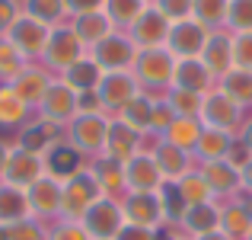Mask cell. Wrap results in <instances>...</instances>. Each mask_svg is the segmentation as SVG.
<instances>
[{"instance_id":"1","label":"cell","mask_w":252,"mask_h":240,"mask_svg":"<svg viewBox=\"0 0 252 240\" xmlns=\"http://www.w3.org/2000/svg\"><path fill=\"white\" fill-rule=\"evenodd\" d=\"M172 71H176V58L169 55L166 48H141L134 58V74L137 86L150 96H163V93L172 86Z\"/></svg>"},{"instance_id":"2","label":"cell","mask_w":252,"mask_h":240,"mask_svg":"<svg viewBox=\"0 0 252 240\" xmlns=\"http://www.w3.org/2000/svg\"><path fill=\"white\" fill-rule=\"evenodd\" d=\"M99 199H102V189L96 183V173L86 166L61 186V218L64 221H83V215Z\"/></svg>"},{"instance_id":"3","label":"cell","mask_w":252,"mask_h":240,"mask_svg":"<svg viewBox=\"0 0 252 240\" xmlns=\"http://www.w3.org/2000/svg\"><path fill=\"white\" fill-rule=\"evenodd\" d=\"M109 116H77L74 122L64 128V138L74 144L86 160L102 157L105 151V135H109Z\"/></svg>"},{"instance_id":"4","label":"cell","mask_w":252,"mask_h":240,"mask_svg":"<svg viewBox=\"0 0 252 240\" xmlns=\"http://www.w3.org/2000/svg\"><path fill=\"white\" fill-rule=\"evenodd\" d=\"M83 55H86L83 42L74 36V29H70L67 23H61V26H55V29H51V39H48V45H45L42 64H45V68H48L55 77H61L64 71H67L70 64H77Z\"/></svg>"},{"instance_id":"5","label":"cell","mask_w":252,"mask_h":240,"mask_svg":"<svg viewBox=\"0 0 252 240\" xmlns=\"http://www.w3.org/2000/svg\"><path fill=\"white\" fill-rule=\"evenodd\" d=\"M249 112L243 109L240 103H233V99L227 96V93L220 90V86H214V90L204 93V103H201V125H208V128H220V131H240V125L246 122Z\"/></svg>"},{"instance_id":"6","label":"cell","mask_w":252,"mask_h":240,"mask_svg":"<svg viewBox=\"0 0 252 240\" xmlns=\"http://www.w3.org/2000/svg\"><path fill=\"white\" fill-rule=\"evenodd\" d=\"M86 55H90L93 61L105 71V74H118V71H131V68H134L137 45L131 42L128 32H118L115 29L109 39H102V42H99L96 48H90Z\"/></svg>"},{"instance_id":"7","label":"cell","mask_w":252,"mask_h":240,"mask_svg":"<svg viewBox=\"0 0 252 240\" xmlns=\"http://www.w3.org/2000/svg\"><path fill=\"white\" fill-rule=\"evenodd\" d=\"M83 228L93 240H115L118 231L125 228V211H122V199H109L102 196L90 211L83 215Z\"/></svg>"},{"instance_id":"8","label":"cell","mask_w":252,"mask_h":240,"mask_svg":"<svg viewBox=\"0 0 252 240\" xmlns=\"http://www.w3.org/2000/svg\"><path fill=\"white\" fill-rule=\"evenodd\" d=\"M137 93H144V90L137 86V80H134V74H131V71L105 74L102 83L96 86V96H99V103H102V109H105V116H109V119H115L118 112H122L125 106H128L131 99L137 96Z\"/></svg>"},{"instance_id":"9","label":"cell","mask_w":252,"mask_h":240,"mask_svg":"<svg viewBox=\"0 0 252 240\" xmlns=\"http://www.w3.org/2000/svg\"><path fill=\"white\" fill-rule=\"evenodd\" d=\"M3 39H10V42L16 45V48L23 51L26 58H29V61H42L45 45H48V39H51V26L38 23V19L29 16V13H23V16L13 23V29L6 32Z\"/></svg>"},{"instance_id":"10","label":"cell","mask_w":252,"mask_h":240,"mask_svg":"<svg viewBox=\"0 0 252 240\" xmlns=\"http://www.w3.org/2000/svg\"><path fill=\"white\" fill-rule=\"evenodd\" d=\"M208 39H211L208 26H201L198 19H182V23H172L169 26L166 51H169L172 58H201Z\"/></svg>"},{"instance_id":"11","label":"cell","mask_w":252,"mask_h":240,"mask_svg":"<svg viewBox=\"0 0 252 240\" xmlns=\"http://www.w3.org/2000/svg\"><path fill=\"white\" fill-rule=\"evenodd\" d=\"M201 170L204 183L211 186L217 202H230V199L243 196V179H240V166H233L227 157L223 160H204V163H195Z\"/></svg>"},{"instance_id":"12","label":"cell","mask_w":252,"mask_h":240,"mask_svg":"<svg viewBox=\"0 0 252 240\" xmlns=\"http://www.w3.org/2000/svg\"><path fill=\"white\" fill-rule=\"evenodd\" d=\"M42 166H45V176L58 179V183H67L70 176H77L80 170L90 166V160H86L67 138H61L58 144H51V148L42 154Z\"/></svg>"},{"instance_id":"13","label":"cell","mask_w":252,"mask_h":240,"mask_svg":"<svg viewBox=\"0 0 252 240\" xmlns=\"http://www.w3.org/2000/svg\"><path fill=\"white\" fill-rule=\"evenodd\" d=\"M122 211H125V224H137V228H150V231H160L166 224L157 192H128L122 199Z\"/></svg>"},{"instance_id":"14","label":"cell","mask_w":252,"mask_h":240,"mask_svg":"<svg viewBox=\"0 0 252 240\" xmlns=\"http://www.w3.org/2000/svg\"><path fill=\"white\" fill-rule=\"evenodd\" d=\"M35 112H38V116H45L48 122L67 128V125L77 119V93L70 90L61 77H55V83L48 86V93H45V99L38 103Z\"/></svg>"},{"instance_id":"15","label":"cell","mask_w":252,"mask_h":240,"mask_svg":"<svg viewBox=\"0 0 252 240\" xmlns=\"http://www.w3.org/2000/svg\"><path fill=\"white\" fill-rule=\"evenodd\" d=\"M169 26L172 23L163 16L160 10H157V6H147V10L131 23L128 36H131V42L137 45V51H141V48H166Z\"/></svg>"},{"instance_id":"16","label":"cell","mask_w":252,"mask_h":240,"mask_svg":"<svg viewBox=\"0 0 252 240\" xmlns=\"http://www.w3.org/2000/svg\"><path fill=\"white\" fill-rule=\"evenodd\" d=\"M61 186L64 183H58V179L42 176L26 189L32 218H38V221H45V224H51V221L61 218Z\"/></svg>"},{"instance_id":"17","label":"cell","mask_w":252,"mask_h":240,"mask_svg":"<svg viewBox=\"0 0 252 240\" xmlns=\"http://www.w3.org/2000/svg\"><path fill=\"white\" fill-rule=\"evenodd\" d=\"M51 83H55V74H51L42 61H29L16 77L10 80V86L16 90V96L23 99L26 106H32V109H38V103L45 99V93H48Z\"/></svg>"},{"instance_id":"18","label":"cell","mask_w":252,"mask_h":240,"mask_svg":"<svg viewBox=\"0 0 252 240\" xmlns=\"http://www.w3.org/2000/svg\"><path fill=\"white\" fill-rule=\"evenodd\" d=\"M61 138H64V128H61V125L48 122L45 116H38V112H35V116H32L29 122L16 131V141H13V144H19V148H26V151H32V154L42 157L45 151H48L51 144H58Z\"/></svg>"},{"instance_id":"19","label":"cell","mask_w":252,"mask_h":240,"mask_svg":"<svg viewBox=\"0 0 252 240\" xmlns=\"http://www.w3.org/2000/svg\"><path fill=\"white\" fill-rule=\"evenodd\" d=\"M45 176V166H42V157L32 154V151L13 144L10 151V160H6V173H3V183L6 186H16V189H29L35 179Z\"/></svg>"},{"instance_id":"20","label":"cell","mask_w":252,"mask_h":240,"mask_svg":"<svg viewBox=\"0 0 252 240\" xmlns=\"http://www.w3.org/2000/svg\"><path fill=\"white\" fill-rule=\"evenodd\" d=\"M166 183L157 166L154 154H134L125 163V189L128 192H160V186Z\"/></svg>"},{"instance_id":"21","label":"cell","mask_w":252,"mask_h":240,"mask_svg":"<svg viewBox=\"0 0 252 240\" xmlns=\"http://www.w3.org/2000/svg\"><path fill=\"white\" fill-rule=\"evenodd\" d=\"M141 131H134L131 125H125L122 119H112L109 122V135H105V151L102 157L118 160V163H128L134 154H141Z\"/></svg>"},{"instance_id":"22","label":"cell","mask_w":252,"mask_h":240,"mask_svg":"<svg viewBox=\"0 0 252 240\" xmlns=\"http://www.w3.org/2000/svg\"><path fill=\"white\" fill-rule=\"evenodd\" d=\"M201 64L211 71L214 80H220L227 71L236 68V64H233V36H230L227 29L211 32L208 45H204V51H201Z\"/></svg>"},{"instance_id":"23","label":"cell","mask_w":252,"mask_h":240,"mask_svg":"<svg viewBox=\"0 0 252 240\" xmlns=\"http://www.w3.org/2000/svg\"><path fill=\"white\" fill-rule=\"evenodd\" d=\"M172 86L191 93H208L217 86L211 71L201 64V58H176V71H172Z\"/></svg>"},{"instance_id":"24","label":"cell","mask_w":252,"mask_h":240,"mask_svg":"<svg viewBox=\"0 0 252 240\" xmlns=\"http://www.w3.org/2000/svg\"><path fill=\"white\" fill-rule=\"evenodd\" d=\"M67 26L74 29V36L83 42V48H86V51L96 48L102 39H109L112 32H115L112 19L105 16L102 10H99V13H83V16H70V19H67Z\"/></svg>"},{"instance_id":"25","label":"cell","mask_w":252,"mask_h":240,"mask_svg":"<svg viewBox=\"0 0 252 240\" xmlns=\"http://www.w3.org/2000/svg\"><path fill=\"white\" fill-rule=\"evenodd\" d=\"M220 231L233 240H246L252 231V208L246 196H236L230 202H220Z\"/></svg>"},{"instance_id":"26","label":"cell","mask_w":252,"mask_h":240,"mask_svg":"<svg viewBox=\"0 0 252 240\" xmlns=\"http://www.w3.org/2000/svg\"><path fill=\"white\" fill-rule=\"evenodd\" d=\"M32 116L35 109L26 106L10 83H0V131H19Z\"/></svg>"},{"instance_id":"27","label":"cell","mask_w":252,"mask_h":240,"mask_svg":"<svg viewBox=\"0 0 252 240\" xmlns=\"http://www.w3.org/2000/svg\"><path fill=\"white\" fill-rule=\"evenodd\" d=\"M220 228V202H204V205H191L189 211H185L182 224H179V231H182L185 237H201V234H211V231Z\"/></svg>"},{"instance_id":"28","label":"cell","mask_w":252,"mask_h":240,"mask_svg":"<svg viewBox=\"0 0 252 240\" xmlns=\"http://www.w3.org/2000/svg\"><path fill=\"white\" fill-rule=\"evenodd\" d=\"M90 170L96 173V183L102 189V196H109V199L128 196V189H125V163L109 160V157H96V160H90Z\"/></svg>"},{"instance_id":"29","label":"cell","mask_w":252,"mask_h":240,"mask_svg":"<svg viewBox=\"0 0 252 240\" xmlns=\"http://www.w3.org/2000/svg\"><path fill=\"white\" fill-rule=\"evenodd\" d=\"M236 141L233 131H220V128H208L204 125L201 135H198V144H195V163H204V160H223L230 151V144Z\"/></svg>"},{"instance_id":"30","label":"cell","mask_w":252,"mask_h":240,"mask_svg":"<svg viewBox=\"0 0 252 240\" xmlns=\"http://www.w3.org/2000/svg\"><path fill=\"white\" fill-rule=\"evenodd\" d=\"M102 77H105V71L99 68L96 61H93L90 55H83L77 64H70L67 71L61 74V80L70 86L74 93H93L99 83H102Z\"/></svg>"},{"instance_id":"31","label":"cell","mask_w":252,"mask_h":240,"mask_svg":"<svg viewBox=\"0 0 252 240\" xmlns=\"http://www.w3.org/2000/svg\"><path fill=\"white\" fill-rule=\"evenodd\" d=\"M23 218H32L26 189L0 183V224H3V228H13V224L23 221Z\"/></svg>"},{"instance_id":"32","label":"cell","mask_w":252,"mask_h":240,"mask_svg":"<svg viewBox=\"0 0 252 240\" xmlns=\"http://www.w3.org/2000/svg\"><path fill=\"white\" fill-rule=\"evenodd\" d=\"M154 103H157V96H150V93H137V96L131 99L115 119H122V122L131 125L134 131L147 135V131H150V119H154Z\"/></svg>"},{"instance_id":"33","label":"cell","mask_w":252,"mask_h":240,"mask_svg":"<svg viewBox=\"0 0 252 240\" xmlns=\"http://www.w3.org/2000/svg\"><path fill=\"white\" fill-rule=\"evenodd\" d=\"M217 86H220L233 103H240L243 109H252V71L233 68V71H227V74L217 80Z\"/></svg>"},{"instance_id":"34","label":"cell","mask_w":252,"mask_h":240,"mask_svg":"<svg viewBox=\"0 0 252 240\" xmlns=\"http://www.w3.org/2000/svg\"><path fill=\"white\" fill-rule=\"evenodd\" d=\"M227 13H230V0H191V19L208 26L211 32L227 29Z\"/></svg>"},{"instance_id":"35","label":"cell","mask_w":252,"mask_h":240,"mask_svg":"<svg viewBox=\"0 0 252 240\" xmlns=\"http://www.w3.org/2000/svg\"><path fill=\"white\" fill-rule=\"evenodd\" d=\"M201 128H204L201 119H182V116H176L163 138H166L169 144H176V148H182V151H189V154H191V151H195V144H198ZM191 157H195V154H191Z\"/></svg>"},{"instance_id":"36","label":"cell","mask_w":252,"mask_h":240,"mask_svg":"<svg viewBox=\"0 0 252 240\" xmlns=\"http://www.w3.org/2000/svg\"><path fill=\"white\" fill-rule=\"evenodd\" d=\"M144 10H147L144 0H105V6H102V13L112 19V26H115L118 32H128L131 23H134Z\"/></svg>"},{"instance_id":"37","label":"cell","mask_w":252,"mask_h":240,"mask_svg":"<svg viewBox=\"0 0 252 240\" xmlns=\"http://www.w3.org/2000/svg\"><path fill=\"white\" fill-rule=\"evenodd\" d=\"M23 13L35 16L38 23L51 26V29L67 23V6H64V0H23Z\"/></svg>"},{"instance_id":"38","label":"cell","mask_w":252,"mask_h":240,"mask_svg":"<svg viewBox=\"0 0 252 240\" xmlns=\"http://www.w3.org/2000/svg\"><path fill=\"white\" fill-rule=\"evenodd\" d=\"M179 183V192H182V199L189 202V208L191 205H204V202H217L214 199V192H211V186L204 183V176H201V170H189L182 179H176Z\"/></svg>"},{"instance_id":"39","label":"cell","mask_w":252,"mask_h":240,"mask_svg":"<svg viewBox=\"0 0 252 240\" xmlns=\"http://www.w3.org/2000/svg\"><path fill=\"white\" fill-rule=\"evenodd\" d=\"M163 99L172 106V112L182 119H201V103L204 93H191V90H179V86H169L163 93Z\"/></svg>"},{"instance_id":"40","label":"cell","mask_w":252,"mask_h":240,"mask_svg":"<svg viewBox=\"0 0 252 240\" xmlns=\"http://www.w3.org/2000/svg\"><path fill=\"white\" fill-rule=\"evenodd\" d=\"M160 205H163V218H166V224L172 228H179L185 218V211H189V202L182 199V192H179V183H163L160 186Z\"/></svg>"},{"instance_id":"41","label":"cell","mask_w":252,"mask_h":240,"mask_svg":"<svg viewBox=\"0 0 252 240\" xmlns=\"http://www.w3.org/2000/svg\"><path fill=\"white\" fill-rule=\"evenodd\" d=\"M26 64H29V58H26L10 39H0V83H10Z\"/></svg>"},{"instance_id":"42","label":"cell","mask_w":252,"mask_h":240,"mask_svg":"<svg viewBox=\"0 0 252 240\" xmlns=\"http://www.w3.org/2000/svg\"><path fill=\"white\" fill-rule=\"evenodd\" d=\"M227 32H252V0H230Z\"/></svg>"},{"instance_id":"43","label":"cell","mask_w":252,"mask_h":240,"mask_svg":"<svg viewBox=\"0 0 252 240\" xmlns=\"http://www.w3.org/2000/svg\"><path fill=\"white\" fill-rule=\"evenodd\" d=\"M10 240H48V224L38 218H23L10 228Z\"/></svg>"},{"instance_id":"44","label":"cell","mask_w":252,"mask_h":240,"mask_svg":"<svg viewBox=\"0 0 252 240\" xmlns=\"http://www.w3.org/2000/svg\"><path fill=\"white\" fill-rule=\"evenodd\" d=\"M48 240H93L86 234V228L80 221H64V218H58V221L48 224Z\"/></svg>"},{"instance_id":"45","label":"cell","mask_w":252,"mask_h":240,"mask_svg":"<svg viewBox=\"0 0 252 240\" xmlns=\"http://www.w3.org/2000/svg\"><path fill=\"white\" fill-rule=\"evenodd\" d=\"M150 6L163 13L169 23H182V19H191V0H154Z\"/></svg>"},{"instance_id":"46","label":"cell","mask_w":252,"mask_h":240,"mask_svg":"<svg viewBox=\"0 0 252 240\" xmlns=\"http://www.w3.org/2000/svg\"><path fill=\"white\" fill-rule=\"evenodd\" d=\"M233 64L243 71H252V32H236L233 36Z\"/></svg>"},{"instance_id":"47","label":"cell","mask_w":252,"mask_h":240,"mask_svg":"<svg viewBox=\"0 0 252 240\" xmlns=\"http://www.w3.org/2000/svg\"><path fill=\"white\" fill-rule=\"evenodd\" d=\"M172 119H176L172 106H169L163 96H157V103H154V119H150V131H154V135H166V128L172 125Z\"/></svg>"},{"instance_id":"48","label":"cell","mask_w":252,"mask_h":240,"mask_svg":"<svg viewBox=\"0 0 252 240\" xmlns=\"http://www.w3.org/2000/svg\"><path fill=\"white\" fill-rule=\"evenodd\" d=\"M19 16H23V0H0V39L13 29Z\"/></svg>"},{"instance_id":"49","label":"cell","mask_w":252,"mask_h":240,"mask_svg":"<svg viewBox=\"0 0 252 240\" xmlns=\"http://www.w3.org/2000/svg\"><path fill=\"white\" fill-rule=\"evenodd\" d=\"M67 6V19L70 16H83V13H99L105 6V0H64Z\"/></svg>"},{"instance_id":"50","label":"cell","mask_w":252,"mask_h":240,"mask_svg":"<svg viewBox=\"0 0 252 240\" xmlns=\"http://www.w3.org/2000/svg\"><path fill=\"white\" fill-rule=\"evenodd\" d=\"M115 240H160V231H150V228H137V224H125L118 231Z\"/></svg>"},{"instance_id":"51","label":"cell","mask_w":252,"mask_h":240,"mask_svg":"<svg viewBox=\"0 0 252 240\" xmlns=\"http://www.w3.org/2000/svg\"><path fill=\"white\" fill-rule=\"evenodd\" d=\"M249 157H252V151H249L246 144L240 141V138H236V141L230 144V151H227V160H230V163H233V166H243V163H246Z\"/></svg>"},{"instance_id":"52","label":"cell","mask_w":252,"mask_h":240,"mask_svg":"<svg viewBox=\"0 0 252 240\" xmlns=\"http://www.w3.org/2000/svg\"><path fill=\"white\" fill-rule=\"evenodd\" d=\"M240 179H243V196H252V157L240 166Z\"/></svg>"},{"instance_id":"53","label":"cell","mask_w":252,"mask_h":240,"mask_svg":"<svg viewBox=\"0 0 252 240\" xmlns=\"http://www.w3.org/2000/svg\"><path fill=\"white\" fill-rule=\"evenodd\" d=\"M236 138H240V141H243V144H246V148L252 151V112L246 116V122L240 125V131H236Z\"/></svg>"},{"instance_id":"54","label":"cell","mask_w":252,"mask_h":240,"mask_svg":"<svg viewBox=\"0 0 252 240\" xmlns=\"http://www.w3.org/2000/svg\"><path fill=\"white\" fill-rule=\"evenodd\" d=\"M10 151H13V144L6 141V138H0V183H3V173H6V160H10Z\"/></svg>"},{"instance_id":"55","label":"cell","mask_w":252,"mask_h":240,"mask_svg":"<svg viewBox=\"0 0 252 240\" xmlns=\"http://www.w3.org/2000/svg\"><path fill=\"white\" fill-rule=\"evenodd\" d=\"M195 240H233V237H227L220 228H217V231H211V234H201V237H195Z\"/></svg>"},{"instance_id":"56","label":"cell","mask_w":252,"mask_h":240,"mask_svg":"<svg viewBox=\"0 0 252 240\" xmlns=\"http://www.w3.org/2000/svg\"><path fill=\"white\" fill-rule=\"evenodd\" d=\"M166 240H191V237H185V234H182V231H179V228H176V234H172V237H166Z\"/></svg>"},{"instance_id":"57","label":"cell","mask_w":252,"mask_h":240,"mask_svg":"<svg viewBox=\"0 0 252 240\" xmlns=\"http://www.w3.org/2000/svg\"><path fill=\"white\" fill-rule=\"evenodd\" d=\"M0 240H10V228H3V224H0Z\"/></svg>"},{"instance_id":"58","label":"cell","mask_w":252,"mask_h":240,"mask_svg":"<svg viewBox=\"0 0 252 240\" xmlns=\"http://www.w3.org/2000/svg\"><path fill=\"white\" fill-rule=\"evenodd\" d=\"M246 202H249V208H252V196H246Z\"/></svg>"},{"instance_id":"59","label":"cell","mask_w":252,"mask_h":240,"mask_svg":"<svg viewBox=\"0 0 252 240\" xmlns=\"http://www.w3.org/2000/svg\"><path fill=\"white\" fill-rule=\"evenodd\" d=\"M144 3H147V6H150V3H154V0H144Z\"/></svg>"},{"instance_id":"60","label":"cell","mask_w":252,"mask_h":240,"mask_svg":"<svg viewBox=\"0 0 252 240\" xmlns=\"http://www.w3.org/2000/svg\"><path fill=\"white\" fill-rule=\"evenodd\" d=\"M246 240H252V231H249V237H246Z\"/></svg>"}]
</instances>
